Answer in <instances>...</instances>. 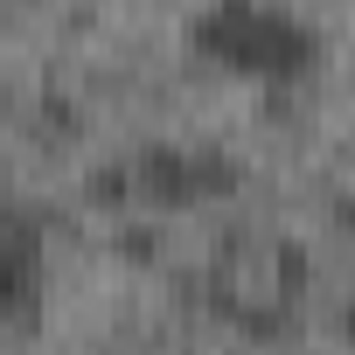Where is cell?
<instances>
[{"instance_id":"cell-1","label":"cell","mask_w":355,"mask_h":355,"mask_svg":"<svg viewBox=\"0 0 355 355\" xmlns=\"http://www.w3.org/2000/svg\"><path fill=\"white\" fill-rule=\"evenodd\" d=\"M189 42L258 84H300L306 70H320V28L293 8H251V0H223V8L189 15Z\"/></svg>"},{"instance_id":"cell-2","label":"cell","mask_w":355,"mask_h":355,"mask_svg":"<svg viewBox=\"0 0 355 355\" xmlns=\"http://www.w3.org/2000/svg\"><path fill=\"white\" fill-rule=\"evenodd\" d=\"M125 182L153 209H196L223 189H237V160L223 146H189V139H146L125 160Z\"/></svg>"},{"instance_id":"cell-3","label":"cell","mask_w":355,"mask_h":355,"mask_svg":"<svg viewBox=\"0 0 355 355\" xmlns=\"http://www.w3.org/2000/svg\"><path fill=\"white\" fill-rule=\"evenodd\" d=\"M42 300V223L0 209V320H21Z\"/></svg>"},{"instance_id":"cell-4","label":"cell","mask_w":355,"mask_h":355,"mask_svg":"<svg viewBox=\"0 0 355 355\" xmlns=\"http://www.w3.org/2000/svg\"><path fill=\"white\" fill-rule=\"evenodd\" d=\"M341 341H348V348H355V300H348V306H341Z\"/></svg>"},{"instance_id":"cell-5","label":"cell","mask_w":355,"mask_h":355,"mask_svg":"<svg viewBox=\"0 0 355 355\" xmlns=\"http://www.w3.org/2000/svg\"><path fill=\"white\" fill-rule=\"evenodd\" d=\"M0 209H15V189H8V160H0Z\"/></svg>"}]
</instances>
